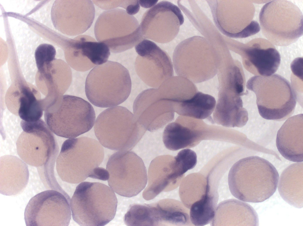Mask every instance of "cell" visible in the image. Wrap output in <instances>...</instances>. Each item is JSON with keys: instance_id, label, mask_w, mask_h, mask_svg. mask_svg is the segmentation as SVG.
Returning a JSON list of instances; mask_svg holds the SVG:
<instances>
[{"instance_id": "4dcf8cb0", "label": "cell", "mask_w": 303, "mask_h": 226, "mask_svg": "<svg viewBox=\"0 0 303 226\" xmlns=\"http://www.w3.org/2000/svg\"><path fill=\"white\" fill-rule=\"evenodd\" d=\"M20 90L17 114L22 120L27 122L39 120L45 110L43 101L36 98L34 90H33L29 87L22 86Z\"/></svg>"}, {"instance_id": "3957f363", "label": "cell", "mask_w": 303, "mask_h": 226, "mask_svg": "<svg viewBox=\"0 0 303 226\" xmlns=\"http://www.w3.org/2000/svg\"><path fill=\"white\" fill-rule=\"evenodd\" d=\"M117 204L114 191L107 186L82 182L70 200L72 218L80 226H104L114 217Z\"/></svg>"}, {"instance_id": "44dd1931", "label": "cell", "mask_w": 303, "mask_h": 226, "mask_svg": "<svg viewBox=\"0 0 303 226\" xmlns=\"http://www.w3.org/2000/svg\"><path fill=\"white\" fill-rule=\"evenodd\" d=\"M302 114L288 118L278 131L276 144L281 155L293 162L303 161Z\"/></svg>"}, {"instance_id": "603a6c76", "label": "cell", "mask_w": 303, "mask_h": 226, "mask_svg": "<svg viewBox=\"0 0 303 226\" xmlns=\"http://www.w3.org/2000/svg\"><path fill=\"white\" fill-rule=\"evenodd\" d=\"M29 178L28 167L17 157L2 156L0 160V193L7 196L21 192L27 185Z\"/></svg>"}, {"instance_id": "5bb4252c", "label": "cell", "mask_w": 303, "mask_h": 226, "mask_svg": "<svg viewBox=\"0 0 303 226\" xmlns=\"http://www.w3.org/2000/svg\"><path fill=\"white\" fill-rule=\"evenodd\" d=\"M188 212L179 201L167 199L150 204H133L130 216L134 226H186L190 224Z\"/></svg>"}, {"instance_id": "e575fe53", "label": "cell", "mask_w": 303, "mask_h": 226, "mask_svg": "<svg viewBox=\"0 0 303 226\" xmlns=\"http://www.w3.org/2000/svg\"><path fill=\"white\" fill-rule=\"evenodd\" d=\"M140 8L138 0H130V2L125 8L127 13L132 15L137 13Z\"/></svg>"}, {"instance_id": "4fadbf2b", "label": "cell", "mask_w": 303, "mask_h": 226, "mask_svg": "<svg viewBox=\"0 0 303 226\" xmlns=\"http://www.w3.org/2000/svg\"><path fill=\"white\" fill-rule=\"evenodd\" d=\"M183 21V15L177 6L163 1L145 12L140 26L144 38L164 43L174 38Z\"/></svg>"}, {"instance_id": "2e32d148", "label": "cell", "mask_w": 303, "mask_h": 226, "mask_svg": "<svg viewBox=\"0 0 303 226\" xmlns=\"http://www.w3.org/2000/svg\"><path fill=\"white\" fill-rule=\"evenodd\" d=\"M133 110L138 123L151 131L162 127L174 116L170 103L160 96L157 89L146 90L139 94L134 102Z\"/></svg>"}, {"instance_id": "e0dca14e", "label": "cell", "mask_w": 303, "mask_h": 226, "mask_svg": "<svg viewBox=\"0 0 303 226\" xmlns=\"http://www.w3.org/2000/svg\"><path fill=\"white\" fill-rule=\"evenodd\" d=\"M237 52L242 58L244 66L256 76H269L278 69L281 56L273 45L267 40L255 39L241 44Z\"/></svg>"}, {"instance_id": "6da1fadb", "label": "cell", "mask_w": 303, "mask_h": 226, "mask_svg": "<svg viewBox=\"0 0 303 226\" xmlns=\"http://www.w3.org/2000/svg\"><path fill=\"white\" fill-rule=\"evenodd\" d=\"M279 175L267 160L257 156L240 160L231 168L228 175L230 190L244 201L263 202L271 196L278 186Z\"/></svg>"}, {"instance_id": "83f0119b", "label": "cell", "mask_w": 303, "mask_h": 226, "mask_svg": "<svg viewBox=\"0 0 303 226\" xmlns=\"http://www.w3.org/2000/svg\"><path fill=\"white\" fill-rule=\"evenodd\" d=\"M227 201L230 207H228L225 201L223 202L225 206L222 202L220 204L221 206L219 205L225 209H226L229 212L218 206L216 209L215 212L230 214H215V215H224L227 217L229 216L227 218H229V224L231 225H259V220L257 214L253 208L250 205L235 199L229 200H227Z\"/></svg>"}, {"instance_id": "5b68a950", "label": "cell", "mask_w": 303, "mask_h": 226, "mask_svg": "<svg viewBox=\"0 0 303 226\" xmlns=\"http://www.w3.org/2000/svg\"><path fill=\"white\" fill-rule=\"evenodd\" d=\"M246 87L255 93L259 112L263 118L283 121L293 113L296 95L289 82L281 75L255 76L248 80Z\"/></svg>"}, {"instance_id": "cb8c5ba5", "label": "cell", "mask_w": 303, "mask_h": 226, "mask_svg": "<svg viewBox=\"0 0 303 226\" xmlns=\"http://www.w3.org/2000/svg\"><path fill=\"white\" fill-rule=\"evenodd\" d=\"M303 163L292 164L281 173L278 184L281 196L287 203L295 208L303 207Z\"/></svg>"}, {"instance_id": "52a82bcc", "label": "cell", "mask_w": 303, "mask_h": 226, "mask_svg": "<svg viewBox=\"0 0 303 226\" xmlns=\"http://www.w3.org/2000/svg\"><path fill=\"white\" fill-rule=\"evenodd\" d=\"M53 104L45 109L44 119L49 128L56 135L76 138L89 131L94 125V109L83 99L66 95Z\"/></svg>"}, {"instance_id": "9c48e42d", "label": "cell", "mask_w": 303, "mask_h": 226, "mask_svg": "<svg viewBox=\"0 0 303 226\" xmlns=\"http://www.w3.org/2000/svg\"><path fill=\"white\" fill-rule=\"evenodd\" d=\"M94 30L97 41L106 44L114 53L131 48L144 38L136 18L119 8L102 13L96 22Z\"/></svg>"}, {"instance_id": "d6a6232c", "label": "cell", "mask_w": 303, "mask_h": 226, "mask_svg": "<svg viewBox=\"0 0 303 226\" xmlns=\"http://www.w3.org/2000/svg\"><path fill=\"white\" fill-rule=\"evenodd\" d=\"M56 50L52 45L47 43L40 45L35 52L37 67L41 73H44L45 68L49 69L51 62L55 59Z\"/></svg>"}, {"instance_id": "1f68e13d", "label": "cell", "mask_w": 303, "mask_h": 226, "mask_svg": "<svg viewBox=\"0 0 303 226\" xmlns=\"http://www.w3.org/2000/svg\"><path fill=\"white\" fill-rule=\"evenodd\" d=\"M197 180L195 181V180L192 179L191 174H190L186 176L180 184L179 194L185 206L189 199L197 198V200L198 198L199 199L198 196L201 198L210 188L208 179L203 184H202V183L200 184L201 182H198Z\"/></svg>"}, {"instance_id": "30bf717a", "label": "cell", "mask_w": 303, "mask_h": 226, "mask_svg": "<svg viewBox=\"0 0 303 226\" xmlns=\"http://www.w3.org/2000/svg\"><path fill=\"white\" fill-rule=\"evenodd\" d=\"M111 188L121 196L130 197L138 195L145 187L146 170L142 160L129 151H119L112 155L106 165Z\"/></svg>"}, {"instance_id": "8fae6325", "label": "cell", "mask_w": 303, "mask_h": 226, "mask_svg": "<svg viewBox=\"0 0 303 226\" xmlns=\"http://www.w3.org/2000/svg\"><path fill=\"white\" fill-rule=\"evenodd\" d=\"M20 125L23 131L17 140V150L23 161L38 167L57 159L59 151L58 144L43 120L32 122L22 120Z\"/></svg>"}, {"instance_id": "277c9868", "label": "cell", "mask_w": 303, "mask_h": 226, "mask_svg": "<svg viewBox=\"0 0 303 226\" xmlns=\"http://www.w3.org/2000/svg\"><path fill=\"white\" fill-rule=\"evenodd\" d=\"M131 84L128 70L117 62L107 61L95 66L85 82L86 96L93 105L101 108L113 107L128 97Z\"/></svg>"}, {"instance_id": "d4e9b609", "label": "cell", "mask_w": 303, "mask_h": 226, "mask_svg": "<svg viewBox=\"0 0 303 226\" xmlns=\"http://www.w3.org/2000/svg\"><path fill=\"white\" fill-rule=\"evenodd\" d=\"M213 117L216 123L227 127H242L248 120L241 97H218Z\"/></svg>"}, {"instance_id": "d6986e66", "label": "cell", "mask_w": 303, "mask_h": 226, "mask_svg": "<svg viewBox=\"0 0 303 226\" xmlns=\"http://www.w3.org/2000/svg\"><path fill=\"white\" fill-rule=\"evenodd\" d=\"M183 177L178 170L174 157L166 155L156 157L149 168L148 184L143 192V198L150 200L162 191L173 190Z\"/></svg>"}, {"instance_id": "7402d4cb", "label": "cell", "mask_w": 303, "mask_h": 226, "mask_svg": "<svg viewBox=\"0 0 303 226\" xmlns=\"http://www.w3.org/2000/svg\"><path fill=\"white\" fill-rule=\"evenodd\" d=\"M70 54L76 64L88 71L107 62L110 50L105 43L96 41L90 36L81 35L73 39Z\"/></svg>"}, {"instance_id": "d590c367", "label": "cell", "mask_w": 303, "mask_h": 226, "mask_svg": "<svg viewBox=\"0 0 303 226\" xmlns=\"http://www.w3.org/2000/svg\"><path fill=\"white\" fill-rule=\"evenodd\" d=\"M158 0H138L140 5L143 7L148 8L156 5Z\"/></svg>"}, {"instance_id": "7c38bea8", "label": "cell", "mask_w": 303, "mask_h": 226, "mask_svg": "<svg viewBox=\"0 0 303 226\" xmlns=\"http://www.w3.org/2000/svg\"><path fill=\"white\" fill-rule=\"evenodd\" d=\"M70 200L67 194L54 189L36 194L25 209L26 225L68 226L71 217Z\"/></svg>"}, {"instance_id": "ba28073f", "label": "cell", "mask_w": 303, "mask_h": 226, "mask_svg": "<svg viewBox=\"0 0 303 226\" xmlns=\"http://www.w3.org/2000/svg\"><path fill=\"white\" fill-rule=\"evenodd\" d=\"M259 21L262 33L272 43L286 46L303 35V14L295 4L286 0H274L262 8Z\"/></svg>"}, {"instance_id": "f546056e", "label": "cell", "mask_w": 303, "mask_h": 226, "mask_svg": "<svg viewBox=\"0 0 303 226\" xmlns=\"http://www.w3.org/2000/svg\"><path fill=\"white\" fill-rule=\"evenodd\" d=\"M210 188L190 209V219L195 226L206 225L212 222L215 213L217 198L210 192Z\"/></svg>"}, {"instance_id": "8992f818", "label": "cell", "mask_w": 303, "mask_h": 226, "mask_svg": "<svg viewBox=\"0 0 303 226\" xmlns=\"http://www.w3.org/2000/svg\"><path fill=\"white\" fill-rule=\"evenodd\" d=\"M94 129L102 146L119 151L131 149L146 130L130 112L120 106L112 107L102 111L96 120Z\"/></svg>"}, {"instance_id": "484cf974", "label": "cell", "mask_w": 303, "mask_h": 226, "mask_svg": "<svg viewBox=\"0 0 303 226\" xmlns=\"http://www.w3.org/2000/svg\"><path fill=\"white\" fill-rule=\"evenodd\" d=\"M160 96L175 105L192 97L198 91L194 83L180 76L171 77L157 88Z\"/></svg>"}, {"instance_id": "836d02e7", "label": "cell", "mask_w": 303, "mask_h": 226, "mask_svg": "<svg viewBox=\"0 0 303 226\" xmlns=\"http://www.w3.org/2000/svg\"><path fill=\"white\" fill-rule=\"evenodd\" d=\"M94 3L100 8L104 9H112L117 7H121L123 0L99 1L93 0Z\"/></svg>"}, {"instance_id": "9a60e30c", "label": "cell", "mask_w": 303, "mask_h": 226, "mask_svg": "<svg viewBox=\"0 0 303 226\" xmlns=\"http://www.w3.org/2000/svg\"><path fill=\"white\" fill-rule=\"evenodd\" d=\"M138 54L135 63L137 74L149 86L158 87L173 74L168 54L155 43L143 39L135 46Z\"/></svg>"}, {"instance_id": "ffe728a7", "label": "cell", "mask_w": 303, "mask_h": 226, "mask_svg": "<svg viewBox=\"0 0 303 226\" xmlns=\"http://www.w3.org/2000/svg\"><path fill=\"white\" fill-rule=\"evenodd\" d=\"M205 125L200 119L180 116L165 128L164 144L167 149L173 151L194 147L203 139Z\"/></svg>"}, {"instance_id": "ac0fdd59", "label": "cell", "mask_w": 303, "mask_h": 226, "mask_svg": "<svg viewBox=\"0 0 303 226\" xmlns=\"http://www.w3.org/2000/svg\"><path fill=\"white\" fill-rule=\"evenodd\" d=\"M173 62L177 75L195 83L213 78L217 74L221 63L220 58L217 56H191L177 46L173 53Z\"/></svg>"}, {"instance_id": "f1b7e54d", "label": "cell", "mask_w": 303, "mask_h": 226, "mask_svg": "<svg viewBox=\"0 0 303 226\" xmlns=\"http://www.w3.org/2000/svg\"><path fill=\"white\" fill-rule=\"evenodd\" d=\"M217 74L219 90L233 92L241 96L248 94V92H244L245 77L238 61L231 60L230 63H222Z\"/></svg>"}, {"instance_id": "4316f807", "label": "cell", "mask_w": 303, "mask_h": 226, "mask_svg": "<svg viewBox=\"0 0 303 226\" xmlns=\"http://www.w3.org/2000/svg\"><path fill=\"white\" fill-rule=\"evenodd\" d=\"M216 103L211 95L198 91L191 98L174 106L173 110L181 116L202 120L209 117Z\"/></svg>"}, {"instance_id": "7a4b0ae2", "label": "cell", "mask_w": 303, "mask_h": 226, "mask_svg": "<svg viewBox=\"0 0 303 226\" xmlns=\"http://www.w3.org/2000/svg\"><path fill=\"white\" fill-rule=\"evenodd\" d=\"M104 155L102 146L94 139L81 137L66 140L55 161L57 175L49 187L51 188L53 185L51 189L54 190L59 178L72 184L78 183L88 177L93 178L94 170L102 162Z\"/></svg>"}]
</instances>
